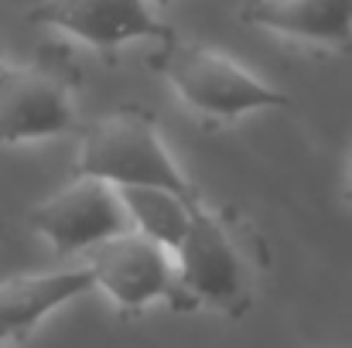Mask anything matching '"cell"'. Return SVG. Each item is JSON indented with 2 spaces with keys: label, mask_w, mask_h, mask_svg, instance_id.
Instances as JSON below:
<instances>
[{
  "label": "cell",
  "mask_w": 352,
  "mask_h": 348,
  "mask_svg": "<svg viewBox=\"0 0 352 348\" xmlns=\"http://www.w3.org/2000/svg\"><path fill=\"white\" fill-rule=\"evenodd\" d=\"M178 280L192 311H216L230 321L250 314L256 297V263L243 229L226 212L199 198L192 222L175 249Z\"/></svg>",
  "instance_id": "obj_1"
},
{
  "label": "cell",
  "mask_w": 352,
  "mask_h": 348,
  "mask_svg": "<svg viewBox=\"0 0 352 348\" xmlns=\"http://www.w3.org/2000/svg\"><path fill=\"white\" fill-rule=\"evenodd\" d=\"M76 174L100 178L113 188H168L188 202L202 198L161 140L157 119L140 106H117L82 126Z\"/></svg>",
  "instance_id": "obj_2"
},
{
  "label": "cell",
  "mask_w": 352,
  "mask_h": 348,
  "mask_svg": "<svg viewBox=\"0 0 352 348\" xmlns=\"http://www.w3.org/2000/svg\"><path fill=\"white\" fill-rule=\"evenodd\" d=\"M151 65L164 76V82L175 89V96L192 110L195 116L226 126L260 110H280L291 106V96L253 76L246 65H239L233 55L199 45V41H182L178 34L157 48Z\"/></svg>",
  "instance_id": "obj_3"
},
{
  "label": "cell",
  "mask_w": 352,
  "mask_h": 348,
  "mask_svg": "<svg viewBox=\"0 0 352 348\" xmlns=\"http://www.w3.org/2000/svg\"><path fill=\"white\" fill-rule=\"evenodd\" d=\"M86 266L96 280V290L110 297L120 314H140L151 304H168L182 314L192 311L178 280L175 253L140 229L113 235L103 246L89 249Z\"/></svg>",
  "instance_id": "obj_4"
},
{
  "label": "cell",
  "mask_w": 352,
  "mask_h": 348,
  "mask_svg": "<svg viewBox=\"0 0 352 348\" xmlns=\"http://www.w3.org/2000/svg\"><path fill=\"white\" fill-rule=\"evenodd\" d=\"M28 226L58 256L89 253L107 239L133 229L120 188L86 174H76L65 188L38 202L28 212Z\"/></svg>",
  "instance_id": "obj_5"
},
{
  "label": "cell",
  "mask_w": 352,
  "mask_h": 348,
  "mask_svg": "<svg viewBox=\"0 0 352 348\" xmlns=\"http://www.w3.org/2000/svg\"><path fill=\"white\" fill-rule=\"evenodd\" d=\"M69 82L41 65H7L0 72V147L38 143L82 133Z\"/></svg>",
  "instance_id": "obj_6"
},
{
  "label": "cell",
  "mask_w": 352,
  "mask_h": 348,
  "mask_svg": "<svg viewBox=\"0 0 352 348\" xmlns=\"http://www.w3.org/2000/svg\"><path fill=\"white\" fill-rule=\"evenodd\" d=\"M28 21L65 31L103 55L130 41L168 45L175 38L147 0H38L28 10Z\"/></svg>",
  "instance_id": "obj_7"
},
{
  "label": "cell",
  "mask_w": 352,
  "mask_h": 348,
  "mask_svg": "<svg viewBox=\"0 0 352 348\" xmlns=\"http://www.w3.org/2000/svg\"><path fill=\"white\" fill-rule=\"evenodd\" d=\"M96 280L89 266H65V270H41V273H17L0 280V345L24 342L48 314L93 294Z\"/></svg>",
  "instance_id": "obj_8"
},
{
  "label": "cell",
  "mask_w": 352,
  "mask_h": 348,
  "mask_svg": "<svg viewBox=\"0 0 352 348\" xmlns=\"http://www.w3.org/2000/svg\"><path fill=\"white\" fill-rule=\"evenodd\" d=\"M243 21L291 41L349 51L352 0H250Z\"/></svg>",
  "instance_id": "obj_9"
},
{
  "label": "cell",
  "mask_w": 352,
  "mask_h": 348,
  "mask_svg": "<svg viewBox=\"0 0 352 348\" xmlns=\"http://www.w3.org/2000/svg\"><path fill=\"white\" fill-rule=\"evenodd\" d=\"M120 195L126 202L133 229L157 239L171 253L178 249V242L188 232L195 202H188V198H182V195L168 192V188H120Z\"/></svg>",
  "instance_id": "obj_10"
},
{
  "label": "cell",
  "mask_w": 352,
  "mask_h": 348,
  "mask_svg": "<svg viewBox=\"0 0 352 348\" xmlns=\"http://www.w3.org/2000/svg\"><path fill=\"white\" fill-rule=\"evenodd\" d=\"M346 198L352 202V161H349V167H346Z\"/></svg>",
  "instance_id": "obj_11"
},
{
  "label": "cell",
  "mask_w": 352,
  "mask_h": 348,
  "mask_svg": "<svg viewBox=\"0 0 352 348\" xmlns=\"http://www.w3.org/2000/svg\"><path fill=\"white\" fill-rule=\"evenodd\" d=\"M3 69H7V58H3V51H0V72H3Z\"/></svg>",
  "instance_id": "obj_12"
},
{
  "label": "cell",
  "mask_w": 352,
  "mask_h": 348,
  "mask_svg": "<svg viewBox=\"0 0 352 348\" xmlns=\"http://www.w3.org/2000/svg\"><path fill=\"white\" fill-rule=\"evenodd\" d=\"M154 3H161V7H164V3H171V0H154Z\"/></svg>",
  "instance_id": "obj_13"
},
{
  "label": "cell",
  "mask_w": 352,
  "mask_h": 348,
  "mask_svg": "<svg viewBox=\"0 0 352 348\" xmlns=\"http://www.w3.org/2000/svg\"><path fill=\"white\" fill-rule=\"evenodd\" d=\"M0 348H14V345H0Z\"/></svg>",
  "instance_id": "obj_14"
}]
</instances>
